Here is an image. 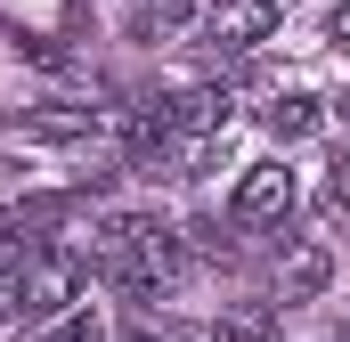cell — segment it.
I'll list each match as a JSON object with an SVG mask.
<instances>
[{
    "instance_id": "8fae6325",
    "label": "cell",
    "mask_w": 350,
    "mask_h": 342,
    "mask_svg": "<svg viewBox=\"0 0 350 342\" xmlns=\"http://www.w3.org/2000/svg\"><path fill=\"white\" fill-rule=\"evenodd\" d=\"M41 342H106V326H98V310H66V318H57V326H41Z\"/></svg>"
},
{
    "instance_id": "ba28073f",
    "label": "cell",
    "mask_w": 350,
    "mask_h": 342,
    "mask_svg": "<svg viewBox=\"0 0 350 342\" xmlns=\"http://www.w3.org/2000/svg\"><path fill=\"white\" fill-rule=\"evenodd\" d=\"M25 131H41V139H90L98 131V106H33Z\"/></svg>"
},
{
    "instance_id": "52a82bcc",
    "label": "cell",
    "mask_w": 350,
    "mask_h": 342,
    "mask_svg": "<svg viewBox=\"0 0 350 342\" xmlns=\"http://www.w3.org/2000/svg\"><path fill=\"white\" fill-rule=\"evenodd\" d=\"M261 122H269V139H277V147H293V139H310V131H318V98H301V90H293V98H277V106H269Z\"/></svg>"
},
{
    "instance_id": "9c48e42d",
    "label": "cell",
    "mask_w": 350,
    "mask_h": 342,
    "mask_svg": "<svg viewBox=\"0 0 350 342\" xmlns=\"http://www.w3.org/2000/svg\"><path fill=\"white\" fill-rule=\"evenodd\" d=\"M187 16H196L187 0H131V33H139V41H163V33L187 25Z\"/></svg>"
},
{
    "instance_id": "6da1fadb",
    "label": "cell",
    "mask_w": 350,
    "mask_h": 342,
    "mask_svg": "<svg viewBox=\"0 0 350 342\" xmlns=\"http://www.w3.org/2000/svg\"><path fill=\"white\" fill-rule=\"evenodd\" d=\"M90 269H98L114 293H131V302H155V293H172V285H179L187 245H179V228H172V220H155V212H114V220H98Z\"/></svg>"
},
{
    "instance_id": "3957f363",
    "label": "cell",
    "mask_w": 350,
    "mask_h": 342,
    "mask_svg": "<svg viewBox=\"0 0 350 342\" xmlns=\"http://www.w3.org/2000/svg\"><path fill=\"white\" fill-rule=\"evenodd\" d=\"M261 33H277V0H220L212 8V41L220 49H253Z\"/></svg>"
},
{
    "instance_id": "4fadbf2b",
    "label": "cell",
    "mask_w": 350,
    "mask_h": 342,
    "mask_svg": "<svg viewBox=\"0 0 350 342\" xmlns=\"http://www.w3.org/2000/svg\"><path fill=\"white\" fill-rule=\"evenodd\" d=\"M277 8H285V0H277Z\"/></svg>"
},
{
    "instance_id": "7a4b0ae2",
    "label": "cell",
    "mask_w": 350,
    "mask_h": 342,
    "mask_svg": "<svg viewBox=\"0 0 350 342\" xmlns=\"http://www.w3.org/2000/svg\"><path fill=\"white\" fill-rule=\"evenodd\" d=\"M293 204H301V179L285 163H253L237 179V196H228V228H245V237H261V228H285L293 220Z\"/></svg>"
},
{
    "instance_id": "5b68a950",
    "label": "cell",
    "mask_w": 350,
    "mask_h": 342,
    "mask_svg": "<svg viewBox=\"0 0 350 342\" xmlns=\"http://www.w3.org/2000/svg\"><path fill=\"white\" fill-rule=\"evenodd\" d=\"M122 342H212V326H187V318H172V310L131 302V310H122Z\"/></svg>"
},
{
    "instance_id": "8992f818",
    "label": "cell",
    "mask_w": 350,
    "mask_h": 342,
    "mask_svg": "<svg viewBox=\"0 0 350 342\" xmlns=\"http://www.w3.org/2000/svg\"><path fill=\"white\" fill-rule=\"evenodd\" d=\"M326 277H334V253H326V245H293V253H285V302H318Z\"/></svg>"
},
{
    "instance_id": "7c38bea8",
    "label": "cell",
    "mask_w": 350,
    "mask_h": 342,
    "mask_svg": "<svg viewBox=\"0 0 350 342\" xmlns=\"http://www.w3.org/2000/svg\"><path fill=\"white\" fill-rule=\"evenodd\" d=\"M326 33H334V41H350V0L334 8V16H326Z\"/></svg>"
},
{
    "instance_id": "30bf717a",
    "label": "cell",
    "mask_w": 350,
    "mask_h": 342,
    "mask_svg": "<svg viewBox=\"0 0 350 342\" xmlns=\"http://www.w3.org/2000/svg\"><path fill=\"white\" fill-rule=\"evenodd\" d=\"M350 212V147L326 155V187H318V220H342Z\"/></svg>"
},
{
    "instance_id": "277c9868",
    "label": "cell",
    "mask_w": 350,
    "mask_h": 342,
    "mask_svg": "<svg viewBox=\"0 0 350 342\" xmlns=\"http://www.w3.org/2000/svg\"><path fill=\"white\" fill-rule=\"evenodd\" d=\"M277 302H220V318H212V342H277Z\"/></svg>"
}]
</instances>
